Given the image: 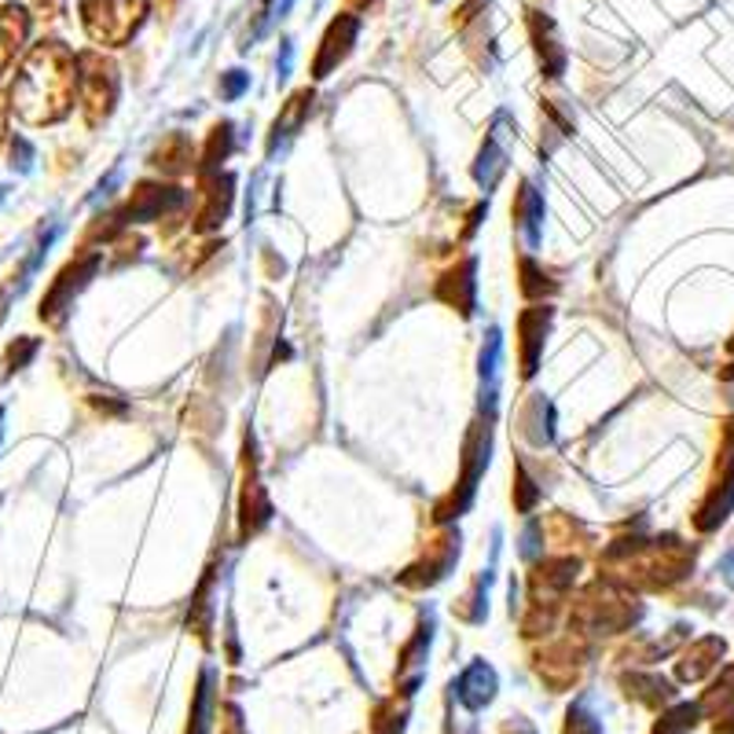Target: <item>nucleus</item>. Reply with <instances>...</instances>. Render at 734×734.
<instances>
[{"label":"nucleus","mask_w":734,"mask_h":734,"mask_svg":"<svg viewBox=\"0 0 734 734\" xmlns=\"http://www.w3.org/2000/svg\"><path fill=\"white\" fill-rule=\"evenodd\" d=\"M77 92V55L63 41L33 44L11 85V111L30 125H52L71 114Z\"/></svg>","instance_id":"obj_1"},{"label":"nucleus","mask_w":734,"mask_h":734,"mask_svg":"<svg viewBox=\"0 0 734 734\" xmlns=\"http://www.w3.org/2000/svg\"><path fill=\"white\" fill-rule=\"evenodd\" d=\"M147 11V0H82V27L103 49H122L140 33Z\"/></svg>","instance_id":"obj_2"},{"label":"nucleus","mask_w":734,"mask_h":734,"mask_svg":"<svg viewBox=\"0 0 734 734\" xmlns=\"http://www.w3.org/2000/svg\"><path fill=\"white\" fill-rule=\"evenodd\" d=\"M77 85L85 88V111L88 122H103L118 99V66L103 60L99 52L77 55Z\"/></svg>","instance_id":"obj_3"},{"label":"nucleus","mask_w":734,"mask_h":734,"mask_svg":"<svg viewBox=\"0 0 734 734\" xmlns=\"http://www.w3.org/2000/svg\"><path fill=\"white\" fill-rule=\"evenodd\" d=\"M357 33H360V19L353 15V11H342V15L327 27L324 41H319V52H316V60H313V74L327 77L331 71H335V66L353 52V44H357Z\"/></svg>","instance_id":"obj_4"},{"label":"nucleus","mask_w":734,"mask_h":734,"mask_svg":"<svg viewBox=\"0 0 734 734\" xmlns=\"http://www.w3.org/2000/svg\"><path fill=\"white\" fill-rule=\"evenodd\" d=\"M96 265H99V258H96V254H92V258H82V261H74V265H66V269L60 272V280L52 283L49 297H44L41 319H49V324H60L66 308L74 305V294L88 283V275L96 272Z\"/></svg>","instance_id":"obj_5"},{"label":"nucleus","mask_w":734,"mask_h":734,"mask_svg":"<svg viewBox=\"0 0 734 734\" xmlns=\"http://www.w3.org/2000/svg\"><path fill=\"white\" fill-rule=\"evenodd\" d=\"M27 38H30V11L22 4L0 8V82H4V74L15 66Z\"/></svg>","instance_id":"obj_6"},{"label":"nucleus","mask_w":734,"mask_h":734,"mask_svg":"<svg viewBox=\"0 0 734 734\" xmlns=\"http://www.w3.org/2000/svg\"><path fill=\"white\" fill-rule=\"evenodd\" d=\"M529 30H533L536 52H541L544 74H547V77H558L562 66H566V52H562L558 41H555V22L544 19L541 11H529Z\"/></svg>","instance_id":"obj_7"},{"label":"nucleus","mask_w":734,"mask_h":734,"mask_svg":"<svg viewBox=\"0 0 734 734\" xmlns=\"http://www.w3.org/2000/svg\"><path fill=\"white\" fill-rule=\"evenodd\" d=\"M492 691H496V675H492L489 664H470L459 680V702L466 709H481L492 702Z\"/></svg>","instance_id":"obj_8"},{"label":"nucleus","mask_w":734,"mask_h":734,"mask_svg":"<svg viewBox=\"0 0 734 734\" xmlns=\"http://www.w3.org/2000/svg\"><path fill=\"white\" fill-rule=\"evenodd\" d=\"M720 658H724V639H702L680 664V680H691V683L702 680L705 672H713V664Z\"/></svg>","instance_id":"obj_9"},{"label":"nucleus","mask_w":734,"mask_h":734,"mask_svg":"<svg viewBox=\"0 0 734 734\" xmlns=\"http://www.w3.org/2000/svg\"><path fill=\"white\" fill-rule=\"evenodd\" d=\"M547 308H536V313H525L522 316V349H525V375H533L536 371V353H541V346H544V331H547Z\"/></svg>","instance_id":"obj_10"},{"label":"nucleus","mask_w":734,"mask_h":734,"mask_svg":"<svg viewBox=\"0 0 734 734\" xmlns=\"http://www.w3.org/2000/svg\"><path fill=\"white\" fill-rule=\"evenodd\" d=\"M470 275H474V261H466V265L452 272L441 286V297L452 302L459 313H470V302H474V280H470Z\"/></svg>","instance_id":"obj_11"},{"label":"nucleus","mask_w":734,"mask_h":734,"mask_svg":"<svg viewBox=\"0 0 734 734\" xmlns=\"http://www.w3.org/2000/svg\"><path fill=\"white\" fill-rule=\"evenodd\" d=\"M541 217H544V202L541 195H536L529 184L522 188V199H518V224L525 228V235H529V243L536 247V239H541Z\"/></svg>","instance_id":"obj_12"},{"label":"nucleus","mask_w":734,"mask_h":734,"mask_svg":"<svg viewBox=\"0 0 734 734\" xmlns=\"http://www.w3.org/2000/svg\"><path fill=\"white\" fill-rule=\"evenodd\" d=\"M698 724V705H680L672 713H664L658 720V734H672V731H691Z\"/></svg>","instance_id":"obj_13"},{"label":"nucleus","mask_w":734,"mask_h":734,"mask_svg":"<svg viewBox=\"0 0 734 734\" xmlns=\"http://www.w3.org/2000/svg\"><path fill=\"white\" fill-rule=\"evenodd\" d=\"M566 734H599V724H595L588 713H580V709H569Z\"/></svg>","instance_id":"obj_14"},{"label":"nucleus","mask_w":734,"mask_h":734,"mask_svg":"<svg viewBox=\"0 0 734 734\" xmlns=\"http://www.w3.org/2000/svg\"><path fill=\"white\" fill-rule=\"evenodd\" d=\"M33 353H38V342H30V338H27V342H19V349L11 346V353H8V371H19V367L27 364V360L33 357Z\"/></svg>","instance_id":"obj_15"},{"label":"nucleus","mask_w":734,"mask_h":734,"mask_svg":"<svg viewBox=\"0 0 734 734\" xmlns=\"http://www.w3.org/2000/svg\"><path fill=\"white\" fill-rule=\"evenodd\" d=\"M247 82H250V77H247L243 71H228V77H224V85H221V92H224V96H228V99H235V96H239V92H243V88H247Z\"/></svg>","instance_id":"obj_16"},{"label":"nucleus","mask_w":734,"mask_h":734,"mask_svg":"<svg viewBox=\"0 0 734 734\" xmlns=\"http://www.w3.org/2000/svg\"><path fill=\"white\" fill-rule=\"evenodd\" d=\"M716 734H734V702L716 716Z\"/></svg>","instance_id":"obj_17"},{"label":"nucleus","mask_w":734,"mask_h":734,"mask_svg":"<svg viewBox=\"0 0 734 734\" xmlns=\"http://www.w3.org/2000/svg\"><path fill=\"white\" fill-rule=\"evenodd\" d=\"M371 4H375V0H349V8H353V11H367Z\"/></svg>","instance_id":"obj_18"},{"label":"nucleus","mask_w":734,"mask_h":734,"mask_svg":"<svg viewBox=\"0 0 734 734\" xmlns=\"http://www.w3.org/2000/svg\"><path fill=\"white\" fill-rule=\"evenodd\" d=\"M0 438H4V408H0Z\"/></svg>","instance_id":"obj_19"},{"label":"nucleus","mask_w":734,"mask_h":734,"mask_svg":"<svg viewBox=\"0 0 734 734\" xmlns=\"http://www.w3.org/2000/svg\"><path fill=\"white\" fill-rule=\"evenodd\" d=\"M0 133H4V114H0Z\"/></svg>","instance_id":"obj_20"},{"label":"nucleus","mask_w":734,"mask_h":734,"mask_svg":"<svg viewBox=\"0 0 734 734\" xmlns=\"http://www.w3.org/2000/svg\"><path fill=\"white\" fill-rule=\"evenodd\" d=\"M0 199H4V191H0Z\"/></svg>","instance_id":"obj_21"},{"label":"nucleus","mask_w":734,"mask_h":734,"mask_svg":"<svg viewBox=\"0 0 734 734\" xmlns=\"http://www.w3.org/2000/svg\"><path fill=\"white\" fill-rule=\"evenodd\" d=\"M731 349H734V342H731Z\"/></svg>","instance_id":"obj_22"}]
</instances>
